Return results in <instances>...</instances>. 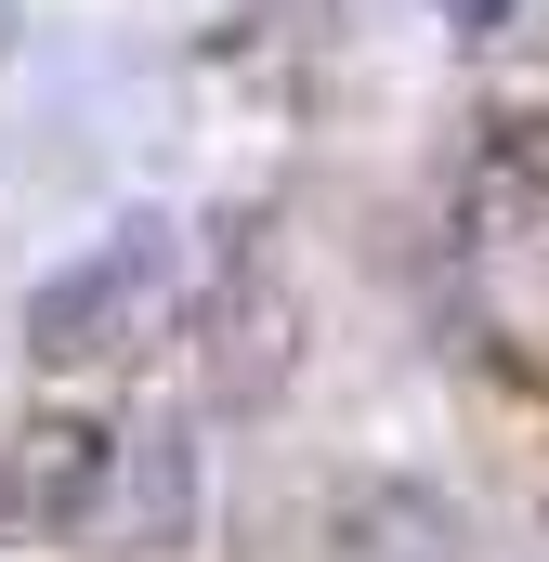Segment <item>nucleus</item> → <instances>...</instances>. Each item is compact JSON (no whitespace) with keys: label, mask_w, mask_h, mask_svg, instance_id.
I'll list each match as a JSON object with an SVG mask.
<instances>
[{"label":"nucleus","mask_w":549,"mask_h":562,"mask_svg":"<svg viewBox=\"0 0 549 562\" xmlns=\"http://www.w3.org/2000/svg\"><path fill=\"white\" fill-rule=\"evenodd\" d=\"M183 276V223L170 210H132V223H105L92 249H66L53 276L26 288V353L40 367H79V353H105L132 314H157Z\"/></svg>","instance_id":"f257e3e1"},{"label":"nucleus","mask_w":549,"mask_h":562,"mask_svg":"<svg viewBox=\"0 0 549 562\" xmlns=\"http://www.w3.org/2000/svg\"><path fill=\"white\" fill-rule=\"evenodd\" d=\"M327 562H471V497L432 471H354L327 497Z\"/></svg>","instance_id":"f03ea898"},{"label":"nucleus","mask_w":549,"mask_h":562,"mask_svg":"<svg viewBox=\"0 0 549 562\" xmlns=\"http://www.w3.org/2000/svg\"><path fill=\"white\" fill-rule=\"evenodd\" d=\"M105 484H119V431L26 419L13 445H0V537H66V524L105 510Z\"/></svg>","instance_id":"7ed1b4c3"},{"label":"nucleus","mask_w":549,"mask_h":562,"mask_svg":"<svg viewBox=\"0 0 549 562\" xmlns=\"http://www.w3.org/2000/svg\"><path fill=\"white\" fill-rule=\"evenodd\" d=\"M105 510L132 524V550H183V524H197V431H183V419H144L132 445H119Z\"/></svg>","instance_id":"20e7f679"},{"label":"nucleus","mask_w":549,"mask_h":562,"mask_svg":"<svg viewBox=\"0 0 549 562\" xmlns=\"http://www.w3.org/2000/svg\"><path fill=\"white\" fill-rule=\"evenodd\" d=\"M432 13H445V26H458V40H497V26H511V13H524V0H432Z\"/></svg>","instance_id":"39448f33"},{"label":"nucleus","mask_w":549,"mask_h":562,"mask_svg":"<svg viewBox=\"0 0 549 562\" xmlns=\"http://www.w3.org/2000/svg\"><path fill=\"white\" fill-rule=\"evenodd\" d=\"M0 40H13V0H0Z\"/></svg>","instance_id":"423d86ee"}]
</instances>
